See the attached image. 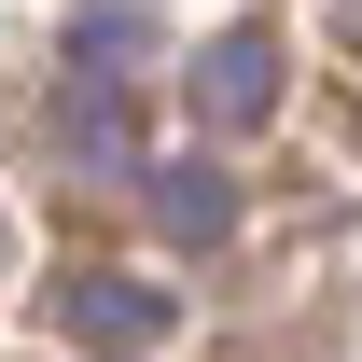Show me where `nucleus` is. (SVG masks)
Here are the masks:
<instances>
[{
    "label": "nucleus",
    "mask_w": 362,
    "mask_h": 362,
    "mask_svg": "<svg viewBox=\"0 0 362 362\" xmlns=\"http://www.w3.org/2000/svg\"><path fill=\"white\" fill-rule=\"evenodd\" d=\"M265 98H279V56H265V28L209 42V112H223V126H265Z\"/></svg>",
    "instance_id": "nucleus-1"
},
{
    "label": "nucleus",
    "mask_w": 362,
    "mask_h": 362,
    "mask_svg": "<svg viewBox=\"0 0 362 362\" xmlns=\"http://www.w3.org/2000/svg\"><path fill=\"white\" fill-rule=\"evenodd\" d=\"M70 334H98V349H153V293H139V279H84V293H70Z\"/></svg>",
    "instance_id": "nucleus-2"
},
{
    "label": "nucleus",
    "mask_w": 362,
    "mask_h": 362,
    "mask_svg": "<svg viewBox=\"0 0 362 362\" xmlns=\"http://www.w3.org/2000/svg\"><path fill=\"white\" fill-rule=\"evenodd\" d=\"M153 209H168V237H223V181H209V168H168Z\"/></svg>",
    "instance_id": "nucleus-3"
}]
</instances>
